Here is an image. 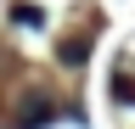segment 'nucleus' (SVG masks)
I'll return each mask as SVG.
<instances>
[{"label": "nucleus", "mask_w": 135, "mask_h": 129, "mask_svg": "<svg viewBox=\"0 0 135 129\" xmlns=\"http://www.w3.org/2000/svg\"><path fill=\"white\" fill-rule=\"evenodd\" d=\"M51 118H56V107H51L45 95H28V107L17 112V129H45Z\"/></svg>", "instance_id": "f257e3e1"}]
</instances>
